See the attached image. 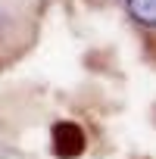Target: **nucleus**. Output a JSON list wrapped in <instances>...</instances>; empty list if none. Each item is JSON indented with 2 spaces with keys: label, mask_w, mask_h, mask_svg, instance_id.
I'll use <instances>...</instances> for the list:
<instances>
[{
  "label": "nucleus",
  "mask_w": 156,
  "mask_h": 159,
  "mask_svg": "<svg viewBox=\"0 0 156 159\" xmlns=\"http://www.w3.org/2000/svg\"><path fill=\"white\" fill-rule=\"evenodd\" d=\"M50 137H53V153L59 159H75L85 153V131L75 122H56Z\"/></svg>",
  "instance_id": "nucleus-1"
},
{
  "label": "nucleus",
  "mask_w": 156,
  "mask_h": 159,
  "mask_svg": "<svg viewBox=\"0 0 156 159\" xmlns=\"http://www.w3.org/2000/svg\"><path fill=\"white\" fill-rule=\"evenodd\" d=\"M125 13L140 28H153L156 25V0H125Z\"/></svg>",
  "instance_id": "nucleus-2"
},
{
  "label": "nucleus",
  "mask_w": 156,
  "mask_h": 159,
  "mask_svg": "<svg viewBox=\"0 0 156 159\" xmlns=\"http://www.w3.org/2000/svg\"><path fill=\"white\" fill-rule=\"evenodd\" d=\"M94 3H112V0H94Z\"/></svg>",
  "instance_id": "nucleus-3"
}]
</instances>
